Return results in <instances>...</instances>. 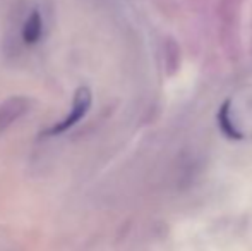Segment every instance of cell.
<instances>
[{
  "label": "cell",
  "mask_w": 252,
  "mask_h": 251,
  "mask_svg": "<svg viewBox=\"0 0 252 251\" xmlns=\"http://www.w3.org/2000/svg\"><path fill=\"white\" fill-rule=\"evenodd\" d=\"M52 24V12L40 2L23 3L17 7L5 38V48L14 54L31 50L45 41Z\"/></svg>",
  "instance_id": "1"
},
{
  "label": "cell",
  "mask_w": 252,
  "mask_h": 251,
  "mask_svg": "<svg viewBox=\"0 0 252 251\" xmlns=\"http://www.w3.org/2000/svg\"><path fill=\"white\" fill-rule=\"evenodd\" d=\"M91 105H93V93L88 86H79L76 91H74L72 97V104H70V110L67 112V115L63 119H60L59 122L52 124L50 127L41 133V136L47 138H53V136H60V134L67 133L69 129H72L76 124H79L84 117L90 112Z\"/></svg>",
  "instance_id": "2"
},
{
  "label": "cell",
  "mask_w": 252,
  "mask_h": 251,
  "mask_svg": "<svg viewBox=\"0 0 252 251\" xmlns=\"http://www.w3.org/2000/svg\"><path fill=\"white\" fill-rule=\"evenodd\" d=\"M31 107H33V100L24 95H12L5 98L0 104V136L17 121H21L24 115L30 114Z\"/></svg>",
  "instance_id": "3"
}]
</instances>
